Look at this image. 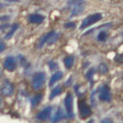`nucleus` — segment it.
<instances>
[{
  "label": "nucleus",
  "instance_id": "obj_1",
  "mask_svg": "<svg viewBox=\"0 0 123 123\" xmlns=\"http://www.w3.org/2000/svg\"><path fill=\"white\" fill-rule=\"evenodd\" d=\"M68 5L71 8L70 18H72L74 17L80 16L84 12L85 1V0H69Z\"/></svg>",
  "mask_w": 123,
  "mask_h": 123
},
{
  "label": "nucleus",
  "instance_id": "obj_2",
  "mask_svg": "<svg viewBox=\"0 0 123 123\" xmlns=\"http://www.w3.org/2000/svg\"><path fill=\"white\" fill-rule=\"evenodd\" d=\"M103 19V15L101 13H94V14H91L88 17H86L83 20L82 23H81L80 26V30H83V29H85L87 27L90 26V25H94L96 22L99 21L100 20Z\"/></svg>",
  "mask_w": 123,
  "mask_h": 123
},
{
  "label": "nucleus",
  "instance_id": "obj_3",
  "mask_svg": "<svg viewBox=\"0 0 123 123\" xmlns=\"http://www.w3.org/2000/svg\"><path fill=\"white\" fill-rule=\"evenodd\" d=\"M45 73L44 72H38L34 75L32 78V87L35 90H39L43 87L45 83Z\"/></svg>",
  "mask_w": 123,
  "mask_h": 123
},
{
  "label": "nucleus",
  "instance_id": "obj_4",
  "mask_svg": "<svg viewBox=\"0 0 123 123\" xmlns=\"http://www.w3.org/2000/svg\"><path fill=\"white\" fill-rule=\"evenodd\" d=\"M78 110L80 118H87L92 114L90 107L89 106V104L85 99L78 101Z\"/></svg>",
  "mask_w": 123,
  "mask_h": 123
},
{
  "label": "nucleus",
  "instance_id": "obj_5",
  "mask_svg": "<svg viewBox=\"0 0 123 123\" xmlns=\"http://www.w3.org/2000/svg\"><path fill=\"white\" fill-rule=\"evenodd\" d=\"M98 98L103 102H110L111 101V92L110 88L108 85H102L98 90Z\"/></svg>",
  "mask_w": 123,
  "mask_h": 123
},
{
  "label": "nucleus",
  "instance_id": "obj_6",
  "mask_svg": "<svg viewBox=\"0 0 123 123\" xmlns=\"http://www.w3.org/2000/svg\"><path fill=\"white\" fill-rule=\"evenodd\" d=\"M64 104L66 108L67 117L73 118L74 117V111H73V96L71 93H67L64 99Z\"/></svg>",
  "mask_w": 123,
  "mask_h": 123
},
{
  "label": "nucleus",
  "instance_id": "obj_7",
  "mask_svg": "<svg viewBox=\"0 0 123 123\" xmlns=\"http://www.w3.org/2000/svg\"><path fill=\"white\" fill-rule=\"evenodd\" d=\"M56 34L54 31H51L50 32H48L47 34L43 35L40 39H39L38 43H36V48L37 49H42V48L44 46L45 43H48L49 44L52 40V38L53 37V35Z\"/></svg>",
  "mask_w": 123,
  "mask_h": 123
},
{
  "label": "nucleus",
  "instance_id": "obj_8",
  "mask_svg": "<svg viewBox=\"0 0 123 123\" xmlns=\"http://www.w3.org/2000/svg\"><path fill=\"white\" fill-rule=\"evenodd\" d=\"M13 91H14V86L12 83L10 82L8 80H5L1 87L2 94L5 97H9L13 94Z\"/></svg>",
  "mask_w": 123,
  "mask_h": 123
},
{
  "label": "nucleus",
  "instance_id": "obj_9",
  "mask_svg": "<svg viewBox=\"0 0 123 123\" xmlns=\"http://www.w3.org/2000/svg\"><path fill=\"white\" fill-rule=\"evenodd\" d=\"M17 59L13 56H8L6 57L3 62V67L8 71H13L17 68Z\"/></svg>",
  "mask_w": 123,
  "mask_h": 123
},
{
  "label": "nucleus",
  "instance_id": "obj_10",
  "mask_svg": "<svg viewBox=\"0 0 123 123\" xmlns=\"http://www.w3.org/2000/svg\"><path fill=\"white\" fill-rule=\"evenodd\" d=\"M53 108L51 106H48L41 110L38 114L36 115V119L39 121H46L50 118L52 114Z\"/></svg>",
  "mask_w": 123,
  "mask_h": 123
},
{
  "label": "nucleus",
  "instance_id": "obj_11",
  "mask_svg": "<svg viewBox=\"0 0 123 123\" xmlns=\"http://www.w3.org/2000/svg\"><path fill=\"white\" fill-rule=\"evenodd\" d=\"M44 19V16L38 14V13H35V14L30 15V17H28V21L32 24H41L43 22Z\"/></svg>",
  "mask_w": 123,
  "mask_h": 123
},
{
  "label": "nucleus",
  "instance_id": "obj_12",
  "mask_svg": "<svg viewBox=\"0 0 123 123\" xmlns=\"http://www.w3.org/2000/svg\"><path fill=\"white\" fill-rule=\"evenodd\" d=\"M67 117V114L65 113V112L62 110L61 108H58L57 110V112H55L54 116L52 117V122H57L59 121L62 120V119L66 118Z\"/></svg>",
  "mask_w": 123,
  "mask_h": 123
},
{
  "label": "nucleus",
  "instance_id": "obj_13",
  "mask_svg": "<svg viewBox=\"0 0 123 123\" xmlns=\"http://www.w3.org/2000/svg\"><path fill=\"white\" fill-rule=\"evenodd\" d=\"M63 77V73L62 71H57L53 75L52 77H51L50 80H49V86H53L57 81L60 80Z\"/></svg>",
  "mask_w": 123,
  "mask_h": 123
},
{
  "label": "nucleus",
  "instance_id": "obj_14",
  "mask_svg": "<svg viewBox=\"0 0 123 123\" xmlns=\"http://www.w3.org/2000/svg\"><path fill=\"white\" fill-rule=\"evenodd\" d=\"M62 91H63V90H62V86H60V85H57V86L54 87L50 93V95H49V99L50 100L53 99V98H56L57 96L60 95L62 93Z\"/></svg>",
  "mask_w": 123,
  "mask_h": 123
},
{
  "label": "nucleus",
  "instance_id": "obj_15",
  "mask_svg": "<svg viewBox=\"0 0 123 123\" xmlns=\"http://www.w3.org/2000/svg\"><path fill=\"white\" fill-rule=\"evenodd\" d=\"M74 60H75L74 57L71 56V55H69V56L65 57L64 59H63L65 67H66L67 69H71V67H72L73 64H74Z\"/></svg>",
  "mask_w": 123,
  "mask_h": 123
},
{
  "label": "nucleus",
  "instance_id": "obj_16",
  "mask_svg": "<svg viewBox=\"0 0 123 123\" xmlns=\"http://www.w3.org/2000/svg\"><path fill=\"white\" fill-rule=\"evenodd\" d=\"M18 26H19V25H18V24H17V23L12 25L11 27H10L9 31L5 35V39H11L12 37V35H14V33L17 31V30L18 29Z\"/></svg>",
  "mask_w": 123,
  "mask_h": 123
},
{
  "label": "nucleus",
  "instance_id": "obj_17",
  "mask_svg": "<svg viewBox=\"0 0 123 123\" xmlns=\"http://www.w3.org/2000/svg\"><path fill=\"white\" fill-rule=\"evenodd\" d=\"M43 94H35V95H34V96L31 98V106L32 107H35V106H37L39 103L42 101L43 99Z\"/></svg>",
  "mask_w": 123,
  "mask_h": 123
},
{
  "label": "nucleus",
  "instance_id": "obj_18",
  "mask_svg": "<svg viewBox=\"0 0 123 123\" xmlns=\"http://www.w3.org/2000/svg\"><path fill=\"white\" fill-rule=\"evenodd\" d=\"M95 72H96V69L94 67H91V68L89 69V71H87L86 75H85V77L88 80V81L90 82V85L92 86L93 84H94V81H93V77H94Z\"/></svg>",
  "mask_w": 123,
  "mask_h": 123
},
{
  "label": "nucleus",
  "instance_id": "obj_19",
  "mask_svg": "<svg viewBox=\"0 0 123 123\" xmlns=\"http://www.w3.org/2000/svg\"><path fill=\"white\" fill-rule=\"evenodd\" d=\"M98 72L100 75H106L108 72V67L105 63H100L99 66L98 67Z\"/></svg>",
  "mask_w": 123,
  "mask_h": 123
},
{
  "label": "nucleus",
  "instance_id": "obj_20",
  "mask_svg": "<svg viewBox=\"0 0 123 123\" xmlns=\"http://www.w3.org/2000/svg\"><path fill=\"white\" fill-rule=\"evenodd\" d=\"M108 34L105 31H102L98 33V36H97V39L98 41H100V42H104L107 39V38H108Z\"/></svg>",
  "mask_w": 123,
  "mask_h": 123
},
{
  "label": "nucleus",
  "instance_id": "obj_21",
  "mask_svg": "<svg viewBox=\"0 0 123 123\" xmlns=\"http://www.w3.org/2000/svg\"><path fill=\"white\" fill-rule=\"evenodd\" d=\"M48 66L49 67V68H50L51 71L55 70V69H57V67H58L57 66V63H56L54 61H53V60L49 61V62H48Z\"/></svg>",
  "mask_w": 123,
  "mask_h": 123
},
{
  "label": "nucleus",
  "instance_id": "obj_22",
  "mask_svg": "<svg viewBox=\"0 0 123 123\" xmlns=\"http://www.w3.org/2000/svg\"><path fill=\"white\" fill-rule=\"evenodd\" d=\"M18 57L20 58V61H21V65L25 67V68H28V67H30V63H28L25 60V58H24V57H22V56H21V55H19Z\"/></svg>",
  "mask_w": 123,
  "mask_h": 123
},
{
  "label": "nucleus",
  "instance_id": "obj_23",
  "mask_svg": "<svg viewBox=\"0 0 123 123\" xmlns=\"http://www.w3.org/2000/svg\"><path fill=\"white\" fill-rule=\"evenodd\" d=\"M76 24L75 22H67L64 24V27L67 29H69V28H74L76 27Z\"/></svg>",
  "mask_w": 123,
  "mask_h": 123
},
{
  "label": "nucleus",
  "instance_id": "obj_24",
  "mask_svg": "<svg viewBox=\"0 0 123 123\" xmlns=\"http://www.w3.org/2000/svg\"><path fill=\"white\" fill-rule=\"evenodd\" d=\"M114 60L119 63H123V54H117L115 57Z\"/></svg>",
  "mask_w": 123,
  "mask_h": 123
},
{
  "label": "nucleus",
  "instance_id": "obj_25",
  "mask_svg": "<svg viewBox=\"0 0 123 123\" xmlns=\"http://www.w3.org/2000/svg\"><path fill=\"white\" fill-rule=\"evenodd\" d=\"M101 123H112V121L111 120V119H108V118H105L104 120H102L100 122Z\"/></svg>",
  "mask_w": 123,
  "mask_h": 123
},
{
  "label": "nucleus",
  "instance_id": "obj_26",
  "mask_svg": "<svg viewBox=\"0 0 123 123\" xmlns=\"http://www.w3.org/2000/svg\"><path fill=\"white\" fill-rule=\"evenodd\" d=\"M6 27H10V25L9 24H3V25H1V31H4V30L6 29Z\"/></svg>",
  "mask_w": 123,
  "mask_h": 123
},
{
  "label": "nucleus",
  "instance_id": "obj_27",
  "mask_svg": "<svg viewBox=\"0 0 123 123\" xmlns=\"http://www.w3.org/2000/svg\"><path fill=\"white\" fill-rule=\"evenodd\" d=\"M4 49H5V44H4V43H3V41H1V49H0L1 53L3 52V50H4Z\"/></svg>",
  "mask_w": 123,
  "mask_h": 123
},
{
  "label": "nucleus",
  "instance_id": "obj_28",
  "mask_svg": "<svg viewBox=\"0 0 123 123\" xmlns=\"http://www.w3.org/2000/svg\"><path fill=\"white\" fill-rule=\"evenodd\" d=\"M71 77H70V78L68 79V80H67V81L66 82V85L67 86H68V85H71Z\"/></svg>",
  "mask_w": 123,
  "mask_h": 123
},
{
  "label": "nucleus",
  "instance_id": "obj_29",
  "mask_svg": "<svg viewBox=\"0 0 123 123\" xmlns=\"http://www.w3.org/2000/svg\"><path fill=\"white\" fill-rule=\"evenodd\" d=\"M9 18H10L9 17H1V21H7V20H8Z\"/></svg>",
  "mask_w": 123,
  "mask_h": 123
},
{
  "label": "nucleus",
  "instance_id": "obj_30",
  "mask_svg": "<svg viewBox=\"0 0 123 123\" xmlns=\"http://www.w3.org/2000/svg\"><path fill=\"white\" fill-rule=\"evenodd\" d=\"M7 1H9V2H17L19 0H7Z\"/></svg>",
  "mask_w": 123,
  "mask_h": 123
}]
</instances>
